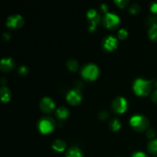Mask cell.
<instances>
[{"label":"cell","mask_w":157,"mask_h":157,"mask_svg":"<svg viewBox=\"0 0 157 157\" xmlns=\"http://www.w3.org/2000/svg\"><path fill=\"white\" fill-rule=\"evenodd\" d=\"M18 71V74L20 75H21V76H26L28 75V73H29V69H28V67L26 66L21 65L19 67Z\"/></svg>","instance_id":"cell-24"},{"label":"cell","mask_w":157,"mask_h":157,"mask_svg":"<svg viewBox=\"0 0 157 157\" xmlns=\"http://www.w3.org/2000/svg\"><path fill=\"white\" fill-rule=\"evenodd\" d=\"M109 117H110V113L107 110H102L98 114V118L101 121H106L107 119H108Z\"/></svg>","instance_id":"cell-23"},{"label":"cell","mask_w":157,"mask_h":157,"mask_svg":"<svg viewBox=\"0 0 157 157\" xmlns=\"http://www.w3.org/2000/svg\"><path fill=\"white\" fill-rule=\"evenodd\" d=\"M110 128L112 131H118L121 128V123L117 118H113L110 122Z\"/></svg>","instance_id":"cell-18"},{"label":"cell","mask_w":157,"mask_h":157,"mask_svg":"<svg viewBox=\"0 0 157 157\" xmlns=\"http://www.w3.org/2000/svg\"><path fill=\"white\" fill-rule=\"evenodd\" d=\"M14 67H15V62L12 58H5L1 60L0 69H1L2 71L9 72L14 68Z\"/></svg>","instance_id":"cell-12"},{"label":"cell","mask_w":157,"mask_h":157,"mask_svg":"<svg viewBox=\"0 0 157 157\" xmlns=\"http://www.w3.org/2000/svg\"><path fill=\"white\" fill-rule=\"evenodd\" d=\"M3 37H4V39L6 40V41H7V40H9V38H10V36H9V35L8 33L3 34Z\"/></svg>","instance_id":"cell-31"},{"label":"cell","mask_w":157,"mask_h":157,"mask_svg":"<svg viewBox=\"0 0 157 157\" xmlns=\"http://www.w3.org/2000/svg\"><path fill=\"white\" fill-rule=\"evenodd\" d=\"M128 36V32L125 29H121L118 31L117 37L121 40H125Z\"/></svg>","instance_id":"cell-21"},{"label":"cell","mask_w":157,"mask_h":157,"mask_svg":"<svg viewBox=\"0 0 157 157\" xmlns=\"http://www.w3.org/2000/svg\"><path fill=\"white\" fill-rule=\"evenodd\" d=\"M66 100L71 105H78L82 101V94L78 89H72L67 92L66 95Z\"/></svg>","instance_id":"cell-8"},{"label":"cell","mask_w":157,"mask_h":157,"mask_svg":"<svg viewBox=\"0 0 157 157\" xmlns=\"http://www.w3.org/2000/svg\"><path fill=\"white\" fill-rule=\"evenodd\" d=\"M149 37L153 41H157V24L150 26L148 32Z\"/></svg>","instance_id":"cell-19"},{"label":"cell","mask_w":157,"mask_h":157,"mask_svg":"<svg viewBox=\"0 0 157 157\" xmlns=\"http://www.w3.org/2000/svg\"><path fill=\"white\" fill-rule=\"evenodd\" d=\"M111 108L114 113H124L128 108V102L124 97H117L112 102Z\"/></svg>","instance_id":"cell-6"},{"label":"cell","mask_w":157,"mask_h":157,"mask_svg":"<svg viewBox=\"0 0 157 157\" xmlns=\"http://www.w3.org/2000/svg\"><path fill=\"white\" fill-rule=\"evenodd\" d=\"M155 86H156V87L157 88V81H156V83H155Z\"/></svg>","instance_id":"cell-32"},{"label":"cell","mask_w":157,"mask_h":157,"mask_svg":"<svg viewBox=\"0 0 157 157\" xmlns=\"http://www.w3.org/2000/svg\"><path fill=\"white\" fill-rule=\"evenodd\" d=\"M114 2L120 8H125L129 4L128 0H116V1H114Z\"/></svg>","instance_id":"cell-25"},{"label":"cell","mask_w":157,"mask_h":157,"mask_svg":"<svg viewBox=\"0 0 157 157\" xmlns=\"http://www.w3.org/2000/svg\"><path fill=\"white\" fill-rule=\"evenodd\" d=\"M147 150L151 154H157V139H153L149 142L147 145Z\"/></svg>","instance_id":"cell-17"},{"label":"cell","mask_w":157,"mask_h":157,"mask_svg":"<svg viewBox=\"0 0 157 157\" xmlns=\"http://www.w3.org/2000/svg\"><path fill=\"white\" fill-rule=\"evenodd\" d=\"M102 22L104 24V27L113 30V29H117L118 27L120 22H121V20H120L118 15H115L113 13L107 12L103 17Z\"/></svg>","instance_id":"cell-5"},{"label":"cell","mask_w":157,"mask_h":157,"mask_svg":"<svg viewBox=\"0 0 157 157\" xmlns=\"http://www.w3.org/2000/svg\"><path fill=\"white\" fill-rule=\"evenodd\" d=\"M55 115H56L57 118H58L59 120H65L70 115V112L67 108L64 107H61L59 108H58L55 112Z\"/></svg>","instance_id":"cell-15"},{"label":"cell","mask_w":157,"mask_h":157,"mask_svg":"<svg viewBox=\"0 0 157 157\" xmlns=\"http://www.w3.org/2000/svg\"><path fill=\"white\" fill-rule=\"evenodd\" d=\"M25 21L20 15H13L9 16L6 21V25L10 29H20L24 25Z\"/></svg>","instance_id":"cell-10"},{"label":"cell","mask_w":157,"mask_h":157,"mask_svg":"<svg viewBox=\"0 0 157 157\" xmlns=\"http://www.w3.org/2000/svg\"><path fill=\"white\" fill-rule=\"evenodd\" d=\"M131 157H148L144 152H135Z\"/></svg>","instance_id":"cell-28"},{"label":"cell","mask_w":157,"mask_h":157,"mask_svg":"<svg viewBox=\"0 0 157 157\" xmlns=\"http://www.w3.org/2000/svg\"><path fill=\"white\" fill-rule=\"evenodd\" d=\"M67 67L71 71H76L78 69V62L75 59H70L67 61Z\"/></svg>","instance_id":"cell-20"},{"label":"cell","mask_w":157,"mask_h":157,"mask_svg":"<svg viewBox=\"0 0 157 157\" xmlns=\"http://www.w3.org/2000/svg\"><path fill=\"white\" fill-rule=\"evenodd\" d=\"M130 124L136 131H144L149 127V120L144 115L136 114L130 117Z\"/></svg>","instance_id":"cell-2"},{"label":"cell","mask_w":157,"mask_h":157,"mask_svg":"<svg viewBox=\"0 0 157 157\" xmlns=\"http://www.w3.org/2000/svg\"><path fill=\"white\" fill-rule=\"evenodd\" d=\"M40 109L45 113H51L54 111L55 108V103L53 100L48 97H44L40 101Z\"/></svg>","instance_id":"cell-9"},{"label":"cell","mask_w":157,"mask_h":157,"mask_svg":"<svg viewBox=\"0 0 157 157\" xmlns=\"http://www.w3.org/2000/svg\"><path fill=\"white\" fill-rule=\"evenodd\" d=\"M0 95H1V100L3 103H7L10 101L12 94L10 90L6 86H2L0 89Z\"/></svg>","instance_id":"cell-13"},{"label":"cell","mask_w":157,"mask_h":157,"mask_svg":"<svg viewBox=\"0 0 157 157\" xmlns=\"http://www.w3.org/2000/svg\"><path fill=\"white\" fill-rule=\"evenodd\" d=\"M55 127L54 120L50 117H43L38 121V129L43 134H48L52 133Z\"/></svg>","instance_id":"cell-4"},{"label":"cell","mask_w":157,"mask_h":157,"mask_svg":"<svg viewBox=\"0 0 157 157\" xmlns=\"http://www.w3.org/2000/svg\"><path fill=\"white\" fill-rule=\"evenodd\" d=\"M140 11V7L138 4L134 3V4H132L131 6L129 8V12L131 14H137L138 12Z\"/></svg>","instance_id":"cell-22"},{"label":"cell","mask_w":157,"mask_h":157,"mask_svg":"<svg viewBox=\"0 0 157 157\" xmlns=\"http://www.w3.org/2000/svg\"><path fill=\"white\" fill-rule=\"evenodd\" d=\"M101 10H102L104 13H107V12H108V11H107V6H106L105 4L101 5Z\"/></svg>","instance_id":"cell-30"},{"label":"cell","mask_w":157,"mask_h":157,"mask_svg":"<svg viewBox=\"0 0 157 157\" xmlns=\"http://www.w3.org/2000/svg\"><path fill=\"white\" fill-rule=\"evenodd\" d=\"M151 99L154 103L157 104V90L153 91L151 94Z\"/></svg>","instance_id":"cell-29"},{"label":"cell","mask_w":157,"mask_h":157,"mask_svg":"<svg viewBox=\"0 0 157 157\" xmlns=\"http://www.w3.org/2000/svg\"><path fill=\"white\" fill-rule=\"evenodd\" d=\"M152 81L143 79V78H137L135 80L133 84V90L134 93L137 96L146 97L151 92Z\"/></svg>","instance_id":"cell-1"},{"label":"cell","mask_w":157,"mask_h":157,"mask_svg":"<svg viewBox=\"0 0 157 157\" xmlns=\"http://www.w3.org/2000/svg\"><path fill=\"white\" fill-rule=\"evenodd\" d=\"M150 11L153 14H157V2H154L150 6Z\"/></svg>","instance_id":"cell-27"},{"label":"cell","mask_w":157,"mask_h":157,"mask_svg":"<svg viewBox=\"0 0 157 157\" xmlns=\"http://www.w3.org/2000/svg\"><path fill=\"white\" fill-rule=\"evenodd\" d=\"M99 67L94 64H87L82 67L81 75L84 79L89 81H95L99 76Z\"/></svg>","instance_id":"cell-3"},{"label":"cell","mask_w":157,"mask_h":157,"mask_svg":"<svg viewBox=\"0 0 157 157\" xmlns=\"http://www.w3.org/2000/svg\"><path fill=\"white\" fill-rule=\"evenodd\" d=\"M102 45L104 50L107 51V52H113L117 48L118 41L114 36L109 35L103 40Z\"/></svg>","instance_id":"cell-11"},{"label":"cell","mask_w":157,"mask_h":157,"mask_svg":"<svg viewBox=\"0 0 157 157\" xmlns=\"http://www.w3.org/2000/svg\"><path fill=\"white\" fill-rule=\"evenodd\" d=\"M52 148L56 152L61 153V152L65 150L66 143L64 140H62L58 139L53 142V144H52Z\"/></svg>","instance_id":"cell-14"},{"label":"cell","mask_w":157,"mask_h":157,"mask_svg":"<svg viewBox=\"0 0 157 157\" xmlns=\"http://www.w3.org/2000/svg\"><path fill=\"white\" fill-rule=\"evenodd\" d=\"M146 134H147V136L149 139H153L156 136V132H155V130L153 128H149L147 130Z\"/></svg>","instance_id":"cell-26"},{"label":"cell","mask_w":157,"mask_h":157,"mask_svg":"<svg viewBox=\"0 0 157 157\" xmlns=\"http://www.w3.org/2000/svg\"><path fill=\"white\" fill-rule=\"evenodd\" d=\"M87 18L89 21V31L90 32H94L96 30V27L101 21V15L98 14L95 9H90L87 12Z\"/></svg>","instance_id":"cell-7"},{"label":"cell","mask_w":157,"mask_h":157,"mask_svg":"<svg viewBox=\"0 0 157 157\" xmlns=\"http://www.w3.org/2000/svg\"><path fill=\"white\" fill-rule=\"evenodd\" d=\"M66 157H84L83 153L78 147H71L66 153Z\"/></svg>","instance_id":"cell-16"}]
</instances>
